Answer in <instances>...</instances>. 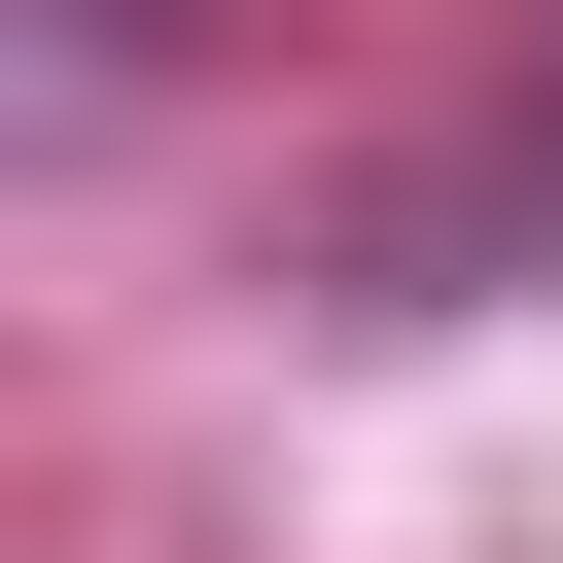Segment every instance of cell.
Wrapping results in <instances>:
<instances>
[]
</instances>
